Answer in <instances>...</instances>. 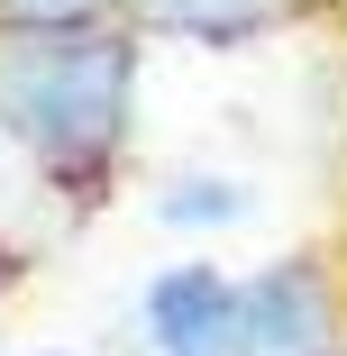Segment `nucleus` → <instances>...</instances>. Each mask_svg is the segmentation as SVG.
Here are the masks:
<instances>
[{
	"label": "nucleus",
	"mask_w": 347,
	"mask_h": 356,
	"mask_svg": "<svg viewBox=\"0 0 347 356\" xmlns=\"http://www.w3.org/2000/svg\"><path fill=\"white\" fill-rule=\"evenodd\" d=\"M128 28H0V137L64 192H92L128 147Z\"/></svg>",
	"instance_id": "1"
},
{
	"label": "nucleus",
	"mask_w": 347,
	"mask_h": 356,
	"mask_svg": "<svg viewBox=\"0 0 347 356\" xmlns=\"http://www.w3.org/2000/svg\"><path fill=\"white\" fill-rule=\"evenodd\" d=\"M229 356H338V283L320 256H274L238 283Z\"/></svg>",
	"instance_id": "2"
},
{
	"label": "nucleus",
	"mask_w": 347,
	"mask_h": 356,
	"mask_svg": "<svg viewBox=\"0 0 347 356\" xmlns=\"http://www.w3.org/2000/svg\"><path fill=\"white\" fill-rule=\"evenodd\" d=\"M229 311H238V274L201 256L147 274V293H137V329L156 356H229Z\"/></svg>",
	"instance_id": "3"
},
{
	"label": "nucleus",
	"mask_w": 347,
	"mask_h": 356,
	"mask_svg": "<svg viewBox=\"0 0 347 356\" xmlns=\"http://www.w3.org/2000/svg\"><path fill=\"white\" fill-rule=\"evenodd\" d=\"M137 28L156 37H192V46H247L274 19H293V0H119Z\"/></svg>",
	"instance_id": "4"
},
{
	"label": "nucleus",
	"mask_w": 347,
	"mask_h": 356,
	"mask_svg": "<svg viewBox=\"0 0 347 356\" xmlns=\"http://www.w3.org/2000/svg\"><path fill=\"white\" fill-rule=\"evenodd\" d=\"M247 210H256V192L229 183V174H174V183L156 192V220H165V229H238Z\"/></svg>",
	"instance_id": "5"
},
{
	"label": "nucleus",
	"mask_w": 347,
	"mask_h": 356,
	"mask_svg": "<svg viewBox=\"0 0 347 356\" xmlns=\"http://www.w3.org/2000/svg\"><path fill=\"white\" fill-rule=\"evenodd\" d=\"M110 0H0V28H101Z\"/></svg>",
	"instance_id": "6"
},
{
	"label": "nucleus",
	"mask_w": 347,
	"mask_h": 356,
	"mask_svg": "<svg viewBox=\"0 0 347 356\" xmlns=\"http://www.w3.org/2000/svg\"><path fill=\"white\" fill-rule=\"evenodd\" d=\"M28 356H74V347H28Z\"/></svg>",
	"instance_id": "7"
},
{
	"label": "nucleus",
	"mask_w": 347,
	"mask_h": 356,
	"mask_svg": "<svg viewBox=\"0 0 347 356\" xmlns=\"http://www.w3.org/2000/svg\"><path fill=\"white\" fill-rule=\"evenodd\" d=\"M0 283H10V256H0Z\"/></svg>",
	"instance_id": "8"
}]
</instances>
